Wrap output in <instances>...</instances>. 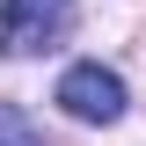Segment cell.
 I'll return each mask as SVG.
<instances>
[{
    "label": "cell",
    "instance_id": "obj_1",
    "mask_svg": "<svg viewBox=\"0 0 146 146\" xmlns=\"http://www.w3.org/2000/svg\"><path fill=\"white\" fill-rule=\"evenodd\" d=\"M80 22L73 0H0V58H44Z\"/></svg>",
    "mask_w": 146,
    "mask_h": 146
},
{
    "label": "cell",
    "instance_id": "obj_2",
    "mask_svg": "<svg viewBox=\"0 0 146 146\" xmlns=\"http://www.w3.org/2000/svg\"><path fill=\"white\" fill-rule=\"evenodd\" d=\"M124 73H110L102 58H80V66L58 73V110L66 117H80V124H117L124 117Z\"/></svg>",
    "mask_w": 146,
    "mask_h": 146
},
{
    "label": "cell",
    "instance_id": "obj_3",
    "mask_svg": "<svg viewBox=\"0 0 146 146\" xmlns=\"http://www.w3.org/2000/svg\"><path fill=\"white\" fill-rule=\"evenodd\" d=\"M0 146H44V131L29 124V110H15V102H0Z\"/></svg>",
    "mask_w": 146,
    "mask_h": 146
}]
</instances>
